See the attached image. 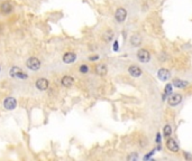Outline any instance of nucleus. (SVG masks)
Masks as SVG:
<instances>
[{
  "label": "nucleus",
  "instance_id": "12",
  "mask_svg": "<svg viewBox=\"0 0 192 161\" xmlns=\"http://www.w3.org/2000/svg\"><path fill=\"white\" fill-rule=\"evenodd\" d=\"M96 73L98 74V75H101V76L106 75V74H107V67H106V65H103V64H99V65H97Z\"/></svg>",
  "mask_w": 192,
  "mask_h": 161
},
{
  "label": "nucleus",
  "instance_id": "5",
  "mask_svg": "<svg viewBox=\"0 0 192 161\" xmlns=\"http://www.w3.org/2000/svg\"><path fill=\"white\" fill-rule=\"evenodd\" d=\"M4 105H5L7 110H14L17 105V102L14 97H7L5 102H4Z\"/></svg>",
  "mask_w": 192,
  "mask_h": 161
},
{
  "label": "nucleus",
  "instance_id": "9",
  "mask_svg": "<svg viewBox=\"0 0 192 161\" xmlns=\"http://www.w3.org/2000/svg\"><path fill=\"white\" fill-rule=\"evenodd\" d=\"M128 72H129L130 75L134 76V77H138V76H141V69L138 66H135V65L130 66L129 68H128Z\"/></svg>",
  "mask_w": 192,
  "mask_h": 161
},
{
  "label": "nucleus",
  "instance_id": "7",
  "mask_svg": "<svg viewBox=\"0 0 192 161\" xmlns=\"http://www.w3.org/2000/svg\"><path fill=\"white\" fill-rule=\"evenodd\" d=\"M36 87L40 89V91H45L48 87V81L46 78H40V79H37Z\"/></svg>",
  "mask_w": 192,
  "mask_h": 161
},
{
  "label": "nucleus",
  "instance_id": "3",
  "mask_svg": "<svg viewBox=\"0 0 192 161\" xmlns=\"http://www.w3.org/2000/svg\"><path fill=\"white\" fill-rule=\"evenodd\" d=\"M137 58L141 62V63H147L151 59V55L146 49H139L137 53Z\"/></svg>",
  "mask_w": 192,
  "mask_h": 161
},
{
  "label": "nucleus",
  "instance_id": "4",
  "mask_svg": "<svg viewBox=\"0 0 192 161\" xmlns=\"http://www.w3.org/2000/svg\"><path fill=\"white\" fill-rule=\"evenodd\" d=\"M126 17H127V11L125 10L124 8H118L117 11H116V14H115L116 20L118 22H123L126 19Z\"/></svg>",
  "mask_w": 192,
  "mask_h": 161
},
{
  "label": "nucleus",
  "instance_id": "16",
  "mask_svg": "<svg viewBox=\"0 0 192 161\" xmlns=\"http://www.w3.org/2000/svg\"><path fill=\"white\" fill-rule=\"evenodd\" d=\"M173 85H174L175 87L183 89V87H186V85H188V82H183V81H181V79H174V81H173Z\"/></svg>",
  "mask_w": 192,
  "mask_h": 161
},
{
  "label": "nucleus",
  "instance_id": "14",
  "mask_svg": "<svg viewBox=\"0 0 192 161\" xmlns=\"http://www.w3.org/2000/svg\"><path fill=\"white\" fill-rule=\"evenodd\" d=\"M130 43H131L133 46H138L141 43V37L139 35H133L131 38H130Z\"/></svg>",
  "mask_w": 192,
  "mask_h": 161
},
{
  "label": "nucleus",
  "instance_id": "19",
  "mask_svg": "<svg viewBox=\"0 0 192 161\" xmlns=\"http://www.w3.org/2000/svg\"><path fill=\"white\" fill-rule=\"evenodd\" d=\"M113 31H110V30H108V33L105 35V37L103 38L106 39V40H110V38H113Z\"/></svg>",
  "mask_w": 192,
  "mask_h": 161
},
{
  "label": "nucleus",
  "instance_id": "23",
  "mask_svg": "<svg viewBox=\"0 0 192 161\" xmlns=\"http://www.w3.org/2000/svg\"><path fill=\"white\" fill-rule=\"evenodd\" d=\"M91 61H96V59H98V56H92V57H90Z\"/></svg>",
  "mask_w": 192,
  "mask_h": 161
},
{
  "label": "nucleus",
  "instance_id": "2",
  "mask_svg": "<svg viewBox=\"0 0 192 161\" xmlns=\"http://www.w3.org/2000/svg\"><path fill=\"white\" fill-rule=\"evenodd\" d=\"M27 67L33 69V71H37L40 67V62L38 58L36 57H30L28 61H27Z\"/></svg>",
  "mask_w": 192,
  "mask_h": 161
},
{
  "label": "nucleus",
  "instance_id": "15",
  "mask_svg": "<svg viewBox=\"0 0 192 161\" xmlns=\"http://www.w3.org/2000/svg\"><path fill=\"white\" fill-rule=\"evenodd\" d=\"M12 9V5L9 4V2H4L2 5H1V11L2 12H5V14H7V12H10Z\"/></svg>",
  "mask_w": 192,
  "mask_h": 161
},
{
  "label": "nucleus",
  "instance_id": "6",
  "mask_svg": "<svg viewBox=\"0 0 192 161\" xmlns=\"http://www.w3.org/2000/svg\"><path fill=\"white\" fill-rule=\"evenodd\" d=\"M181 101H182V96H181V94H173V95L170 96L169 104L171 106H175V105H178V104H180Z\"/></svg>",
  "mask_w": 192,
  "mask_h": 161
},
{
  "label": "nucleus",
  "instance_id": "10",
  "mask_svg": "<svg viewBox=\"0 0 192 161\" xmlns=\"http://www.w3.org/2000/svg\"><path fill=\"white\" fill-rule=\"evenodd\" d=\"M157 76L161 81H167L170 78V72L165 68H161L157 73Z\"/></svg>",
  "mask_w": 192,
  "mask_h": 161
},
{
  "label": "nucleus",
  "instance_id": "13",
  "mask_svg": "<svg viewBox=\"0 0 192 161\" xmlns=\"http://www.w3.org/2000/svg\"><path fill=\"white\" fill-rule=\"evenodd\" d=\"M74 79L73 77H71V76H64L62 78V85L63 86H65V87H70L72 84H73Z\"/></svg>",
  "mask_w": 192,
  "mask_h": 161
},
{
  "label": "nucleus",
  "instance_id": "17",
  "mask_svg": "<svg viewBox=\"0 0 192 161\" xmlns=\"http://www.w3.org/2000/svg\"><path fill=\"white\" fill-rule=\"evenodd\" d=\"M163 133L165 137H170L171 134H172V129H171V127L170 125H165L163 129Z\"/></svg>",
  "mask_w": 192,
  "mask_h": 161
},
{
  "label": "nucleus",
  "instance_id": "11",
  "mask_svg": "<svg viewBox=\"0 0 192 161\" xmlns=\"http://www.w3.org/2000/svg\"><path fill=\"white\" fill-rule=\"evenodd\" d=\"M75 58H77V56H75L74 53H66L63 56V62L66 63V64H71V63H73L75 61Z\"/></svg>",
  "mask_w": 192,
  "mask_h": 161
},
{
  "label": "nucleus",
  "instance_id": "1",
  "mask_svg": "<svg viewBox=\"0 0 192 161\" xmlns=\"http://www.w3.org/2000/svg\"><path fill=\"white\" fill-rule=\"evenodd\" d=\"M10 75L12 77H17V78H27V74H25L23 72V69L20 67H12L10 69Z\"/></svg>",
  "mask_w": 192,
  "mask_h": 161
},
{
  "label": "nucleus",
  "instance_id": "8",
  "mask_svg": "<svg viewBox=\"0 0 192 161\" xmlns=\"http://www.w3.org/2000/svg\"><path fill=\"white\" fill-rule=\"evenodd\" d=\"M166 147L170 151L172 152H178L179 151V145L176 143V141L174 139H169L166 141Z\"/></svg>",
  "mask_w": 192,
  "mask_h": 161
},
{
  "label": "nucleus",
  "instance_id": "21",
  "mask_svg": "<svg viewBox=\"0 0 192 161\" xmlns=\"http://www.w3.org/2000/svg\"><path fill=\"white\" fill-rule=\"evenodd\" d=\"M136 158H137V155H136V153H134L133 156L128 157V160H131V159H136Z\"/></svg>",
  "mask_w": 192,
  "mask_h": 161
},
{
  "label": "nucleus",
  "instance_id": "22",
  "mask_svg": "<svg viewBox=\"0 0 192 161\" xmlns=\"http://www.w3.org/2000/svg\"><path fill=\"white\" fill-rule=\"evenodd\" d=\"M117 45H118V42H115V47H113V48H115V50L118 49V46H117Z\"/></svg>",
  "mask_w": 192,
  "mask_h": 161
},
{
  "label": "nucleus",
  "instance_id": "20",
  "mask_svg": "<svg viewBox=\"0 0 192 161\" xmlns=\"http://www.w3.org/2000/svg\"><path fill=\"white\" fill-rule=\"evenodd\" d=\"M88 71H89V68H88V66H87V65H82V66L80 67V72L83 73V74L88 73Z\"/></svg>",
  "mask_w": 192,
  "mask_h": 161
},
{
  "label": "nucleus",
  "instance_id": "18",
  "mask_svg": "<svg viewBox=\"0 0 192 161\" xmlns=\"http://www.w3.org/2000/svg\"><path fill=\"white\" fill-rule=\"evenodd\" d=\"M172 93V84H167L165 86V95L171 94Z\"/></svg>",
  "mask_w": 192,
  "mask_h": 161
}]
</instances>
